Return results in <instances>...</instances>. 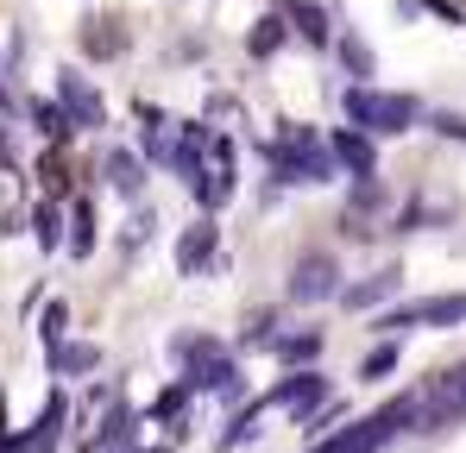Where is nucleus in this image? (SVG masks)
Instances as JSON below:
<instances>
[{
    "mask_svg": "<svg viewBox=\"0 0 466 453\" xmlns=\"http://www.w3.org/2000/svg\"><path fill=\"white\" fill-rule=\"evenodd\" d=\"M19 448V441H13V435H6V422H0V453H13Z\"/></svg>",
    "mask_w": 466,
    "mask_h": 453,
    "instance_id": "obj_30",
    "label": "nucleus"
},
{
    "mask_svg": "<svg viewBox=\"0 0 466 453\" xmlns=\"http://www.w3.org/2000/svg\"><path fill=\"white\" fill-rule=\"evenodd\" d=\"M265 409H271V403H252V409H239V416H233V422H228V428H221V453L246 448V441L258 435V416H265Z\"/></svg>",
    "mask_w": 466,
    "mask_h": 453,
    "instance_id": "obj_13",
    "label": "nucleus"
},
{
    "mask_svg": "<svg viewBox=\"0 0 466 453\" xmlns=\"http://www.w3.org/2000/svg\"><path fill=\"white\" fill-rule=\"evenodd\" d=\"M82 45H88V51H95V57H120V51H127V38H120V32H114V25H107V19H95V25H88V38H82Z\"/></svg>",
    "mask_w": 466,
    "mask_h": 453,
    "instance_id": "obj_22",
    "label": "nucleus"
},
{
    "mask_svg": "<svg viewBox=\"0 0 466 453\" xmlns=\"http://www.w3.org/2000/svg\"><path fill=\"white\" fill-rule=\"evenodd\" d=\"M340 107H347V126H360V133H372V139L410 133V126L422 120V107H416L410 95H385V88H372V82H353V88L340 95Z\"/></svg>",
    "mask_w": 466,
    "mask_h": 453,
    "instance_id": "obj_1",
    "label": "nucleus"
},
{
    "mask_svg": "<svg viewBox=\"0 0 466 453\" xmlns=\"http://www.w3.org/2000/svg\"><path fill=\"white\" fill-rule=\"evenodd\" d=\"M127 435H133V409H107V422H101L82 448H88V453H95V448H120Z\"/></svg>",
    "mask_w": 466,
    "mask_h": 453,
    "instance_id": "obj_15",
    "label": "nucleus"
},
{
    "mask_svg": "<svg viewBox=\"0 0 466 453\" xmlns=\"http://www.w3.org/2000/svg\"><path fill=\"white\" fill-rule=\"evenodd\" d=\"M397 359H403V347H397V340H385V347H372V353H366L360 378H390V372H397Z\"/></svg>",
    "mask_w": 466,
    "mask_h": 453,
    "instance_id": "obj_23",
    "label": "nucleus"
},
{
    "mask_svg": "<svg viewBox=\"0 0 466 453\" xmlns=\"http://www.w3.org/2000/svg\"><path fill=\"white\" fill-rule=\"evenodd\" d=\"M271 164H278V176H284V183H328V176H334V151L321 146L309 126L284 133V139L271 146Z\"/></svg>",
    "mask_w": 466,
    "mask_h": 453,
    "instance_id": "obj_3",
    "label": "nucleus"
},
{
    "mask_svg": "<svg viewBox=\"0 0 466 453\" xmlns=\"http://www.w3.org/2000/svg\"><path fill=\"white\" fill-rule=\"evenodd\" d=\"M284 32H290V19H258V32H252V57H271V51L284 45Z\"/></svg>",
    "mask_w": 466,
    "mask_h": 453,
    "instance_id": "obj_24",
    "label": "nucleus"
},
{
    "mask_svg": "<svg viewBox=\"0 0 466 453\" xmlns=\"http://www.w3.org/2000/svg\"><path fill=\"white\" fill-rule=\"evenodd\" d=\"M215 246H221V226H215V221H196L183 239H177V271H183V277H196V271L215 258Z\"/></svg>",
    "mask_w": 466,
    "mask_h": 453,
    "instance_id": "obj_11",
    "label": "nucleus"
},
{
    "mask_svg": "<svg viewBox=\"0 0 466 453\" xmlns=\"http://www.w3.org/2000/svg\"><path fill=\"white\" fill-rule=\"evenodd\" d=\"M435 133H441V139H448V133L466 139V120H461V114H435Z\"/></svg>",
    "mask_w": 466,
    "mask_h": 453,
    "instance_id": "obj_28",
    "label": "nucleus"
},
{
    "mask_svg": "<svg viewBox=\"0 0 466 453\" xmlns=\"http://www.w3.org/2000/svg\"><path fill=\"white\" fill-rule=\"evenodd\" d=\"M70 226H76V233H70V252H76V258H88V252H95V208H88V202H76V208H70Z\"/></svg>",
    "mask_w": 466,
    "mask_h": 453,
    "instance_id": "obj_18",
    "label": "nucleus"
},
{
    "mask_svg": "<svg viewBox=\"0 0 466 453\" xmlns=\"http://www.w3.org/2000/svg\"><path fill=\"white\" fill-rule=\"evenodd\" d=\"M416 422H422V397H397V403H385L379 416L353 422L347 435H334V441H321V448H309V453H379L397 428H416Z\"/></svg>",
    "mask_w": 466,
    "mask_h": 453,
    "instance_id": "obj_2",
    "label": "nucleus"
},
{
    "mask_svg": "<svg viewBox=\"0 0 466 453\" xmlns=\"http://www.w3.org/2000/svg\"><path fill=\"white\" fill-rule=\"evenodd\" d=\"M461 416H466V366L435 372V384L422 390V422H416V428H448V422H461Z\"/></svg>",
    "mask_w": 466,
    "mask_h": 453,
    "instance_id": "obj_6",
    "label": "nucleus"
},
{
    "mask_svg": "<svg viewBox=\"0 0 466 453\" xmlns=\"http://www.w3.org/2000/svg\"><path fill=\"white\" fill-rule=\"evenodd\" d=\"M32 233H38V246H45V252H57V246H64V215L45 202V208L32 215Z\"/></svg>",
    "mask_w": 466,
    "mask_h": 453,
    "instance_id": "obj_21",
    "label": "nucleus"
},
{
    "mask_svg": "<svg viewBox=\"0 0 466 453\" xmlns=\"http://www.w3.org/2000/svg\"><path fill=\"white\" fill-rule=\"evenodd\" d=\"M0 107H6V114H19V95H13V82H6V70H0Z\"/></svg>",
    "mask_w": 466,
    "mask_h": 453,
    "instance_id": "obj_29",
    "label": "nucleus"
},
{
    "mask_svg": "<svg viewBox=\"0 0 466 453\" xmlns=\"http://www.w3.org/2000/svg\"><path fill=\"white\" fill-rule=\"evenodd\" d=\"M95 366H101V353H95V347H51V372H95Z\"/></svg>",
    "mask_w": 466,
    "mask_h": 453,
    "instance_id": "obj_17",
    "label": "nucleus"
},
{
    "mask_svg": "<svg viewBox=\"0 0 466 453\" xmlns=\"http://www.w3.org/2000/svg\"><path fill=\"white\" fill-rule=\"evenodd\" d=\"M57 101H64V114H70V126H101L107 120V107H101V95L82 82L76 70H64L57 76Z\"/></svg>",
    "mask_w": 466,
    "mask_h": 453,
    "instance_id": "obj_8",
    "label": "nucleus"
},
{
    "mask_svg": "<svg viewBox=\"0 0 466 453\" xmlns=\"http://www.w3.org/2000/svg\"><path fill=\"white\" fill-rule=\"evenodd\" d=\"M0 170H6V133H0Z\"/></svg>",
    "mask_w": 466,
    "mask_h": 453,
    "instance_id": "obj_31",
    "label": "nucleus"
},
{
    "mask_svg": "<svg viewBox=\"0 0 466 453\" xmlns=\"http://www.w3.org/2000/svg\"><path fill=\"white\" fill-rule=\"evenodd\" d=\"M334 45H340V57H347V64H353V76H360V82H366V76H372V51H366V45H360V38H353V32H347V38H334Z\"/></svg>",
    "mask_w": 466,
    "mask_h": 453,
    "instance_id": "obj_27",
    "label": "nucleus"
},
{
    "mask_svg": "<svg viewBox=\"0 0 466 453\" xmlns=\"http://www.w3.org/2000/svg\"><path fill=\"white\" fill-rule=\"evenodd\" d=\"M265 403H278V409H290V416H315V409L328 403V378L303 366V372H290L284 384H271V397H265Z\"/></svg>",
    "mask_w": 466,
    "mask_h": 453,
    "instance_id": "obj_7",
    "label": "nucleus"
},
{
    "mask_svg": "<svg viewBox=\"0 0 466 453\" xmlns=\"http://www.w3.org/2000/svg\"><path fill=\"white\" fill-rule=\"evenodd\" d=\"M334 277H340V271H334V258H321V252H315V258H303V265H297V277H290V297H297V302L340 297V284H334Z\"/></svg>",
    "mask_w": 466,
    "mask_h": 453,
    "instance_id": "obj_9",
    "label": "nucleus"
},
{
    "mask_svg": "<svg viewBox=\"0 0 466 453\" xmlns=\"http://www.w3.org/2000/svg\"><path fill=\"white\" fill-rule=\"evenodd\" d=\"M461 321H466V297H429V302H410V308H385L379 334L397 340L403 327H461Z\"/></svg>",
    "mask_w": 466,
    "mask_h": 453,
    "instance_id": "obj_5",
    "label": "nucleus"
},
{
    "mask_svg": "<svg viewBox=\"0 0 466 453\" xmlns=\"http://www.w3.org/2000/svg\"><path fill=\"white\" fill-rule=\"evenodd\" d=\"M51 347H64V334H70V308L64 302H45V327H38Z\"/></svg>",
    "mask_w": 466,
    "mask_h": 453,
    "instance_id": "obj_25",
    "label": "nucleus"
},
{
    "mask_svg": "<svg viewBox=\"0 0 466 453\" xmlns=\"http://www.w3.org/2000/svg\"><path fill=\"white\" fill-rule=\"evenodd\" d=\"M183 403H189V378H183L177 390H164V397H157L152 416H157V422H177V416H183Z\"/></svg>",
    "mask_w": 466,
    "mask_h": 453,
    "instance_id": "obj_26",
    "label": "nucleus"
},
{
    "mask_svg": "<svg viewBox=\"0 0 466 453\" xmlns=\"http://www.w3.org/2000/svg\"><path fill=\"white\" fill-rule=\"evenodd\" d=\"M32 120H38V133H45V139L76 133V126H70V114H64V101H38V107H32Z\"/></svg>",
    "mask_w": 466,
    "mask_h": 453,
    "instance_id": "obj_19",
    "label": "nucleus"
},
{
    "mask_svg": "<svg viewBox=\"0 0 466 453\" xmlns=\"http://www.w3.org/2000/svg\"><path fill=\"white\" fill-rule=\"evenodd\" d=\"M271 347H278V359H290V366L303 359V366H309L315 353H321V334H284V340H271Z\"/></svg>",
    "mask_w": 466,
    "mask_h": 453,
    "instance_id": "obj_20",
    "label": "nucleus"
},
{
    "mask_svg": "<svg viewBox=\"0 0 466 453\" xmlns=\"http://www.w3.org/2000/svg\"><path fill=\"white\" fill-rule=\"evenodd\" d=\"M284 19H290V32H303L309 45H334V25H328V13H321L315 0H290Z\"/></svg>",
    "mask_w": 466,
    "mask_h": 453,
    "instance_id": "obj_12",
    "label": "nucleus"
},
{
    "mask_svg": "<svg viewBox=\"0 0 466 453\" xmlns=\"http://www.w3.org/2000/svg\"><path fill=\"white\" fill-rule=\"evenodd\" d=\"M390 290H397V271H379L372 284H353V290H340V302H347V308H372V302H385Z\"/></svg>",
    "mask_w": 466,
    "mask_h": 453,
    "instance_id": "obj_16",
    "label": "nucleus"
},
{
    "mask_svg": "<svg viewBox=\"0 0 466 453\" xmlns=\"http://www.w3.org/2000/svg\"><path fill=\"white\" fill-rule=\"evenodd\" d=\"M334 164H347L360 183H372L379 176V157H372V133H360V126H347V133H334Z\"/></svg>",
    "mask_w": 466,
    "mask_h": 453,
    "instance_id": "obj_10",
    "label": "nucleus"
},
{
    "mask_svg": "<svg viewBox=\"0 0 466 453\" xmlns=\"http://www.w3.org/2000/svg\"><path fill=\"white\" fill-rule=\"evenodd\" d=\"M107 183H114L120 196H139V183H146V176H139V157H133V151H107Z\"/></svg>",
    "mask_w": 466,
    "mask_h": 453,
    "instance_id": "obj_14",
    "label": "nucleus"
},
{
    "mask_svg": "<svg viewBox=\"0 0 466 453\" xmlns=\"http://www.w3.org/2000/svg\"><path fill=\"white\" fill-rule=\"evenodd\" d=\"M177 359L189 366V390H215V397H233L239 390V366H233L228 353L215 347V340H177Z\"/></svg>",
    "mask_w": 466,
    "mask_h": 453,
    "instance_id": "obj_4",
    "label": "nucleus"
}]
</instances>
